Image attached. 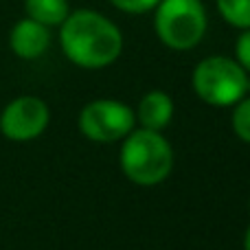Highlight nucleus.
<instances>
[{
  "mask_svg": "<svg viewBox=\"0 0 250 250\" xmlns=\"http://www.w3.org/2000/svg\"><path fill=\"white\" fill-rule=\"evenodd\" d=\"M48 44H51L48 26H44L38 20H31V18L16 22L11 35H9V46L22 60H38L40 55L46 53Z\"/></svg>",
  "mask_w": 250,
  "mask_h": 250,
  "instance_id": "0eeeda50",
  "label": "nucleus"
},
{
  "mask_svg": "<svg viewBox=\"0 0 250 250\" xmlns=\"http://www.w3.org/2000/svg\"><path fill=\"white\" fill-rule=\"evenodd\" d=\"M235 55H237V64L242 66L246 73H250V29H244V33L237 38L235 44Z\"/></svg>",
  "mask_w": 250,
  "mask_h": 250,
  "instance_id": "ddd939ff",
  "label": "nucleus"
},
{
  "mask_svg": "<svg viewBox=\"0 0 250 250\" xmlns=\"http://www.w3.org/2000/svg\"><path fill=\"white\" fill-rule=\"evenodd\" d=\"M60 42L64 55L82 68H105L117 62L123 51L119 26L90 9H79L66 16Z\"/></svg>",
  "mask_w": 250,
  "mask_h": 250,
  "instance_id": "f257e3e1",
  "label": "nucleus"
},
{
  "mask_svg": "<svg viewBox=\"0 0 250 250\" xmlns=\"http://www.w3.org/2000/svg\"><path fill=\"white\" fill-rule=\"evenodd\" d=\"M207 11L202 0H160L156 4V35L173 51H189L207 33Z\"/></svg>",
  "mask_w": 250,
  "mask_h": 250,
  "instance_id": "7ed1b4c3",
  "label": "nucleus"
},
{
  "mask_svg": "<svg viewBox=\"0 0 250 250\" xmlns=\"http://www.w3.org/2000/svg\"><path fill=\"white\" fill-rule=\"evenodd\" d=\"M246 70L230 57L213 55L202 60L193 70V90L208 105H235L246 97Z\"/></svg>",
  "mask_w": 250,
  "mask_h": 250,
  "instance_id": "20e7f679",
  "label": "nucleus"
},
{
  "mask_svg": "<svg viewBox=\"0 0 250 250\" xmlns=\"http://www.w3.org/2000/svg\"><path fill=\"white\" fill-rule=\"evenodd\" d=\"M246 95H250V77L246 79Z\"/></svg>",
  "mask_w": 250,
  "mask_h": 250,
  "instance_id": "2eb2a0df",
  "label": "nucleus"
},
{
  "mask_svg": "<svg viewBox=\"0 0 250 250\" xmlns=\"http://www.w3.org/2000/svg\"><path fill=\"white\" fill-rule=\"evenodd\" d=\"M136 114H138V121H141L143 127L160 132L163 127H167L173 117V101L167 92L151 90L141 99Z\"/></svg>",
  "mask_w": 250,
  "mask_h": 250,
  "instance_id": "6e6552de",
  "label": "nucleus"
},
{
  "mask_svg": "<svg viewBox=\"0 0 250 250\" xmlns=\"http://www.w3.org/2000/svg\"><path fill=\"white\" fill-rule=\"evenodd\" d=\"M24 9L31 20L42 22L44 26L62 24L70 13L66 0H24Z\"/></svg>",
  "mask_w": 250,
  "mask_h": 250,
  "instance_id": "1a4fd4ad",
  "label": "nucleus"
},
{
  "mask_svg": "<svg viewBox=\"0 0 250 250\" xmlns=\"http://www.w3.org/2000/svg\"><path fill=\"white\" fill-rule=\"evenodd\" d=\"M244 250H250V226L246 230V237H244Z\"/></svg>",
  "mask_w": 250,
  "mask_h": 250,
  "instance_id": "4468645a",
  "label": "nucleus"
},
{
  "mask_svg": "<svg viewBox=\"0 0 250 250\" xmlns=\"http://www.w3.org/2000/svg\"><path fill=\"white\" fill-rule=\"evenodd\" d=\"M222 18L230 26L250 29V0H215Z\"/></svg>",
  "mask_w": 250,
  "mask_h": 250,
  "instance_id": "9d476101",
  "label": "nucleus"
},
{
  "mask_svg": "<svg viewBox=\"0 0 250 250\" xmlns=\"http://www.w3.org/2000/svg\"><path fill=\"white\" fill-rule=\"evenodd\" d=\"M110 2L125 13H147L149 9H156L160 0H110Z\"/></svg>",
  "mask_w": 250,
  "mask_h": 250,
  "instance_id": "f8f14e48",
  "label": "nucleus"
},
{
  "mask_svg": "<svg viewBox=\"0 0 250 250\" xmlns=\"http://www.w3.org/2000/svg\"><path fill=\"white\" fill-rule=\"evenodd\" d=\"M79 129L95 143H114L134 129V112L121 101L97 99L82 110Z\"/></svg>",
  "mask_w": 250,
  "mask_h": 250,
  "instance_id": "39448f33",
  "label": "nucleus"
},
{
  "mask_svg": "<svg viewBox=\"0 0 250 250\" xmlns=\"http://www.w3.org/2000/svg\"><path fill=\"white\" fill-rule=\"evenodd\" d=\"M48 105L38 97H18L0 114V132L9 141H33L48 125Z\"/></svg>",
  "mask_w": 250,
  "mask_h": 250,
  "instance_id": "423d86ee",
  "label": "nucleus"
},
{
  "mask_svg": "<svg viewBox=\"0 0 250 250\" xmlns=\"http://www.w3.org/2000/svg\"><path fill=\"white\" fill-rule=\"evenodd\" d=\"M230 123H233V132L237 134L244 143H250V95L242 97V99L235 104Z\"/></svg>",
  "mask_w": 250,
  "mask_h": 250,
  "instance_id": "9b49d317",
  "label": "nucleus"
},
{
  "mask_svg": "<svg viewBox=\"0 0 250 250\" xmlns=\"http://www.w3.org/2000/svg\"><path fill=\"white\" fill-rule=\"evenodd\" d=\"M119 160L123 173L134 185L154 187L171 173L173 151L160 132L143 127L125 136Z\"/></svg>",
  "mask_w": 250,
  "mask_h": 250,
  "instance_id": "f03ea898",
  "label": "nucleus"
}]
</instances>
